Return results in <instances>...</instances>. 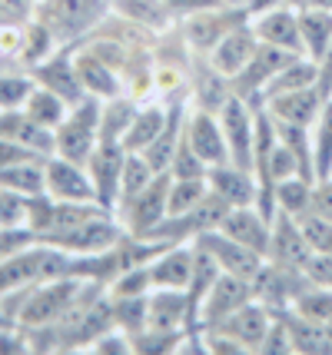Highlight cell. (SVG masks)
I'll list each match as a JSON object with an SVG mask.
<instances>
[{
    "instance_id": "cell-29",
    "label": "cell",
    "mask_w": 332,
    "mask_h": 355,
    "mask_svg": "<svg viewBox=\"0 0 332 355\" xmlns=\"http://www.w3.org/2000/svg\"><path fill=\"white\" fill-rule=\"evenodd\" d=\"M137 96H113V100H103V110H100V139H110V143H123L130 123L137 116Z\"/></svg>"
},
{
    "instance_id": "cell-22",
    "label": "cell",
    "mask_w": 332,
    "mask_h": 355,
    "mask_svg": "<svg viewBox=\"0 0 332 355\" xmlns=\"http://www.w3.org/2000/svg\"><path fill=\"white\" fill-rule=\"evenodd\" d=\"M77 73L83 90L96 96V100H113V96L123 93V73L116 67H110L103 57H96L94 50H87V46L77 53Z\"/></svg>"
},
{
    "instance_id": "cell-32",
    "label": "cell",
    "mask_w": 332,
    "mask_h": 355,
    "mask_svg": "<svg viewBox=\"0 0 332 355\" xmlns=\"http://www.w3.org/2000/svg\"><path fill=\"white\" fill-rule=\"evenodd\" d=\"M319 80V63L313 57H296V60H289L276 73V77L269 80V87L263 90V100L269 96H276V93H286V90H299V87H313Z\"/></svg>"
},
{
    "instance_id": "cell-24",
    "label": "cell",
    "mask_w": 332,
    "mask_h": 355,
    "mask_svg": "<svg viewBox=\"0 0 332 355\" xmlns=\"http://www.w3.org/2000/svg\"><path fill=\"white\" fill-rule=\"evenodd\" d=\"M190 93H193V107L209 110V113H220L222 103H226L229 96H236V93H233V80L226 77V73H220L209 60H206L200 70H193Z\"/></svg>"
},
{
    "instance_id": "cell-49",
    "label": "cell",
    "mask_w": 332,
    "mask_h": 355,
    "mask_svg": "<svg viewBox=\"0 0 332 355\" xmlns=\"http://www.w3.org/2000/svg\"><path fill=\"white\" fill-rule=\"evenodd\" d=\"M309 7H322V10H332V0H313Z\"/></svg>"
},
{
    "instance_id": "cell-39",
    "label": "cell",
    "mask_w": 332,
    "mask_h": 355,
    "mask_svg": "<svg viewBox=\"0 0 332 355\" xmlns=\"http://www.w3.org/2000/svg\"><path fill=\"white\" fill-rule=\"evenodd\" d=\"M37 80L30 73H20V70H0V110H14L24 107L27 96L33 93Z\"/></svg>"
},
{
    "instance_id": "cell-14",
    "label": "cell",
    "mask_w": 332,
    "mask_h": 355,
    "mask_svg": "<svg viewBox=\"0 0 332 355\" xmlns=\"http://www.w3.org/2000/svg\"><path fill=\"white\" fill-rule=\"evenodd\" d=\"M220 230L233 236L236 243L256 249L259 256H269V239H272V216L263 213L256 202L250 206H229V213L222 216Z\"/></svg>"
},
{
    "instance_id": "cell-28",
    "label": "cell",
    "mask_w": 332,
    "mask_h": 355,
    "mask_svg": "<svg viewBox=\"0 0 332 355\" xmlns=\"http://www.w3.org/2000/svg\"><path fill=\"white\" fill-rule=\"evenodd\" d=\"M313 186H316V180H309V176H289L283 183H276L272 186L276 213H286L292 219L309 216V209H313Z\"/></svg>"
},
{
    "instance_id": "cell-33",
    "label": "cell",
    "mask_w": 332,
    "mask_h": 355,
    "mask_svg": "<svg viewBox=\"0 0 332 355\" xmlns=\"http://www.w3.org/2000/svg\"><path fill=\"white\" fill-rule=\"evenodd\" d=\"M209 196L206 176H173L170 180V196H166V216H183L193 206Z\"/></svg>"
},
{
    "instance_id": "cell-7",
    "label": "cell",
    "mask_w": 332,
    "mask_h": 355,
    "mask_svg": "<svg viewBox=\"0 0 332 355\" xmlns=\"http://www.w3.org/2000/svg\"><path fill=\"white\" fill-rule=\"evenodd\" d=\"M299 53H289V50H279V46L259 44L256 53L250 57V63L233 77V93L250 100V103H263V90L269 87V80L276 77L289 60H296Z\"/></svg>"
},
{
    "instance_id": "cell-45",
    "label": "cell",
    "mask_w": 332,
    "mask_h": 355,
    "mask_svg": "<svg viewBox=\"0 0 332 355\" xmlns=\"http://www.w3.org/2000/svg\"><path fill=\"white\" fill-rule=\"evenodd\" d=\"M0 226H27V196L0 189Z\"/></svg>"
},
{
    "instance_id": "cell-13",
    "label": "cell",
    "mask_w": 332,
    "mask_h": 355,
    "mask_svg": "<svg viewBox=\"0 0 332 355\" xmlns=\"http://www.w3.org/2000/svg\"><path fill=\"white\" fill-rule=\"evenodd\" d=\"M250 24H253L259 44L279 46V50H289V53L306 57V50H302V33H299V10L279 3V7H269V10L253 14Z\"/></svg>"
},
{
    "instance_id": "cell-16",
    "label": "cell",
    "mask_w": 332,
    "mask_h": 355,
    "mask_svg": "<svg viewBox=\"0 0 332 355\" xmlns=\"http://www.w3.org/2000/svg\"><path fill=\"white\" fill-rule=\"evenodd\" d=\"M269 325H272V309H269L266 302H259V299H250L246 306H239L233 315H226V319H222L220 325H213V329L233 336V339L243 342L250 352H259ZM200 332H203V329H200Z\"/></svg>"
},
{
    "instance_id": "cell-11",
    "label": "cell",
    "mask_w": 332,
    "mask_h": 355,
    "mask_svg": "<svg viewBox=\"0 0 332 355\" xmlns=\"http://www.w3.org/2000/svg\"><path fill=\"white\" fill-rule=\"evenodd\" d=\"M44 176H47V193L53 200L64 202H96L94 180L87 173V163H73L67 156H50L44 163Z\"/></svg>"
},
{
    "instance_id": "cell-6",
    "label": "cell",
    "mask_w": 332,
    "mask_h": 355,
    "mask_svg": "<svg viewBox=\"0 0 332 355\" xmlns=\"http://www.w3.org/2000/svg\"><path fill=\"white\" fill-rule=\"evenodd\" d=\"M250 299H256L253 282L243 276H233V272H220L216 282L209 286L203 306H200V315H196V332L200 329H213L220 325L226 315H233L239 306H246Z\"/></svg>"
},
{
    "instance_id": "cell-31",
    "label": "cell",
    "mask_w": 332,
    "mask_h": 355,
    "mask_svg": "<svg viewBox=\"0 0 332 355\" xmlns=\"http://www.w3.org/2000/svg\"><path fill=\"white\" fill-rule=\"evenodd\" d=\"M24 113L30 116L33 123L47 126V130H57V126L64 123V116L70 113V103H67L64 96H57L53 90L47 87H33V93L27 96V103H24Z\"/></svg>"
},
{
    "instance_id": "cell-43",
    "label": "cell",
    "mask_w": 332,
    "mask_h": 355,
    "mask_svg": "<svg viewBox=\"0 0 332 355\" xmlns=\"http://www.w3.org/2000/svg\"><path fill=\"white\" fill-rule=\"evenodd\" d=\"M259 352L266 355H296L292 352V339H289V329H286L283 315L279 312H272V325H269L266 339H263V345H259Z\"/></svg>"
},
{
    "instance_id": "cell-9",
    "label": "cell",
    "mask_w": 332,
    "mask_h": 355,
    "mask_svg": "<svg viewBox=\"0 0 332 355\" xmlns=\"http://www.w3.org/2000/svg\"><path fill=\"white\" fill-rule=\"evenodd\" d=\"M183 137L190 143V150L203 159L209 170L229 163V146H226V133H222L220 113H209V110H200V107L186 110Z\"/></svg>"
},
{
    "instance_id": "cell-20",
    "label": "cell",
    "mask_w": 332,
    "mask_h": 355,
    "mask_svg": "<svg viewBox=\"0 0 332 355\" xmlns=\"http://www.w3.org/2000/svg\"><path fill=\"white\" fill-rule=\"evenodd\" d=\"M146 325L166 332H190V295L186 289H153L146 302Z\"/></svg>"
},
{
    "instance_id": "cell-15",
    "label": "cell",
    "mask_w": 332,
    "mask_h": 355,
    "mask_svg": "<svg viewBox=\"0 0 332 355\" xmlns=\"http://www.w3.org/2000/svg\"><path fill=\"white\" fill-rule=\"evenodd\" d=\"M313 256V246L302 232L299 219L286 216V213H276L272 216V239H269V263L289 266V269H302L306 259Z\"/></svg>"
},
{
    "instance_id": "cell-44",
    "label": "cell",
    "mask_w": 332,
    "mask_h": 355,
    "mask_svg": "<svg viewBox=\"0 0 332 355\" xmlns=\"http://www.w3.org/2000/svg\"><path fill=\"white\" fill-rule=\"evenodd\" d=\"M90 352H96V355H130L133 352V336H127L123 329H107L100 339H94L90 342Z\"/></svg>"
},
{
    "instance_id": "cell-8",
    "label": "cell",
    "mask_w": 332,
    "mask_h": 355,
    "mask_svg": "<svg viewBox=\"0 0 332 355\" xmlns=\"http://www.w3.org/2000/svg\"><path fill=\"white\" fill-rule=\"evenodd\" d=\"M123 159H127V150L123 143H110V139H100L96 150L87 159V173L94 180L96 189V202L103 209L116 213V202H120V176H123Z\"/></svg>"
},
{
    "instance_id": "cell-5",
    "label": "cell",
    "mask_w": 332,
    "mask_h": 355,
    "mask_svg": "<svg viewBox=\"0 0 332 355\" xmlns=\"http://www.w3.org/2000/svg\"><path fill=\"white\" fill-rule=\"evenodd\" d=\"M170 173H159L153 183L140 189L137 196L130 202H123L120 209H116V219L123 223V230L130 236H146V232L159 226L163 219H166V196H170Z\"/></svg>"
},
{
    "instance_id": "cell-21",
    "label": "cell",
    "mask_w": 332,
    "mask_h": 355,
    "mask_svg": "<svg viewBox=\"0 0 332 355\" xmlns=\"http://www.w3.org/2000/svg\"><path fill=\"white\" fill-rule=\"evenodd\" d=\"M206 183H209V189H213L226 206H250V202H259L256 173L243 170V166H236V163L213 166V170L206 173Z\"/></svg>"
},
{
    "instance_id": "cell-12",
    "label": "cell",
    "mask_w": 332,
    "mask_h": 355,
    "mask_svg": "<svg viewBox=\"0 0 332 355\" xmlns=\"http://www.w3.org/2000/svg\"><path fill=\"white\" fill-rule=\"evenodd\" d=\"M30 77L37 80L40 87H47V90H53L57 96H64L70 107L87 96L83 83H80V73H77V57L70 53V46H57L47 60H40L33 67Z\"/></svg>"
},
{
    "instance_id": "cell-42",
    "label": "cell",
    "mask_w": 332,
    "mask_h": 355,
    "mask_svg": "<svg viewBox=\"0 0 332 355\" xmlns=\"http://www.w3.org/2000/svg\"><path fill=\"white\" fill-rule=\"evenodd\" d=\"M44 159H50V156L20 143V139L0 137V166H7V163H44Z\"/></svg>"
},
{
    "instance_id": "cell-48",
    "label": "cell",
    "mask_w": 332,
    "mask_h": 355,
    "mask_svg": "<svg viewBox=\"0 0 332 355\" xmlns=\"http://www.w3.org/2000/svg\"><path fill=\"white\" fill-rule=\"evenodd\" d=\"M309 213L322 219H332V176L316 180V186H313V209Z\"/></svg>"
},
{
    "instance_id": "cell-34",
    "label": "cell",
    "mask_w": 332,
    "mask_h": 355,
    "mask_svg": "<svg viewBox=\"0 0 332 355\" xmlns=\"http://www.w3.org/2000/svg\"><path fill=\"white\" fill-rule=\"evenodd\" d=\"M272 126H276L279 143H286V146L296 153L302 173H306L309 180H316V166H313V126L289 123V120H276V116H272Z\"/></svg>"
},
{
    "instance_id": "cell-30",
    "label": "cell",
    "mask_w": 332,
    "mask_h": 355,
    "mask_svg": "<svg viewBox=\"0 0 332 355\" xmlns=\"http://www.w3.org/2000/svg\"><path fill=\"white\" fill-rule=\"evenodd\" d=\"M44 163H7V166H0V189H10V193H20V196L47 193Z\"/></svg>"
},
{
    "instance_id": "cell-47",
    "label": "cell",
    "mask_w": 332,
    "mask_h": 355,
    "mask_svg": "<svg viewBox=\"0 0 332 355\" xmlns=\"http://www.w3.org/2000/svg\"><path fill=\"white\" fill-rule=\"evenodd\" d=\"M40 0H0V24H24L30 20Z\"/></svg>"
},
{
    "instance_id": "cell-27",
    "label": "cell",
    "mask_w": 332,
    "mask_h": 355,
    "mask_svg": "<svg viewBox=\"0 0 332 355\" xmlns=\"http://www.w3.org/2000/svg\"><path fill=\"white\" fill-rule=\"evenodd\" d=\"M299 33H302L306 57L322 60L332 50V10H322V7H306V10H299Z\"/></svg>"
},
{
    "instance_id": "cell-23",
    "label": "cell",
    "mask_w": 332,
    "mask_h": 355,
    "mask_svg": "<svg viewBox=\"0 0 332 355\" xmlns=\"http://www.w3.org/2000/svg\"><path fill=\"white\" fill-rule=\"evenodd\" d=\"M286 329H289V339H292V352L296 355H326L332 352V332L329 325L316 322V319H306L296 309H279Z\"/></svg>"
},
{
    "instance_id": "cell-36",
    "label": "cell",
    "mask_w": 332,
    "mask_h": 355,
    "mask_svg": "<svg viewBox=\"0 0 332 355\" xmlns=\"http://www.w3.org/2000/svg\"><path fill=\"white\" fill-rule=\"evenodd\" d=\"M146 295H110V309H113V325L123 329L127 336H137L146 329Z\"/></svg>"
},
{
    "instance_id": "cell-17",
    "label": "cell",
    "mask_w": 332,
    "mask_h": 355,
    "mask_svg": "<svg viewBox=\"0 0 332 355\" xmlns=\"http://www.w3.org/2000/svg\"><path fill=\"white\" fill-rule=\"evenodd\" d=\"M326 103H329V100L322 96V90H319L316 83H313V87H299V90L276 93V96L263 100V107L269 110V116L289 120V123H302V126L316 123Z\"/></svg>"
},
{
    "instance_id": "cell-19",
    "label": "cell",
    "mask_w": 332,
    "mask_h": 355,
    "mask_svg": "<svg viewBox=\"0 0 332 355\" xmlns=\"http://www.w3.org/2000/svg\"><path fill=\"white\" fill-rule=\"evenodd\" d=\"M196 266V246L193 243H173L150 263L153 289H186Z\"/></svg>"
},
{
    "instance_id": "cell-35",
    "label": "cell",
    "mask_w": 332,
    "mask_h": 355,
    "mask_svg": "<svg viewBox=\"0 0 332 355\" xmlns=\"http://www.w3.org/2000/svg\"><path fill=\"white\" fill-rule=\"evenodd\" d=\"M159 173L150 166V159L143 153H130L127 150V159H123V176H120V202H116V209L123 206V202H130L140 189H146V186L157 180Z\"/></svg>"
},
{
    "instance_id": "cell-18",
    "label": "cell",
    "mask_w": 332,
    "mask_h": 355,
    "mask_svg": "<svg viewBox=\"0 0 332 355\" xmlns=\"http://www.w3.org/2000/svg\"><path fill=\"white\" fill-rule=\"evenodd\" d=\"M256 46H259V37H256L253 24L246 20V24H239V27H233V31L226 33L220 44L206 53V60L213 63L220 73H226V77L233 80L239 70L250 63V57L256 53Z\"/></svg>"
},
{
    "instance_id": "cell-2",
    "label": "cell",
    "mask_w": 332,
    "mask_h": 355,
    "mask_svg": "<svg viewBox=\"0 0 332 355\" xmlns=\"http://www.w3.org/2000/svg\"><path fill=\"white\" fill-rule=\"evenodd\" d=\"M100 110H103V100H96L90 93L80 103H73L64 123L53 130V143H57L53 153L67 156L73 163H87L100 143Z\"/></svg>"
},
{
    "instance_id": "cell-4",
    "label": "cell",
    "mask_w": 332,
    "mask_h": 355,
    "mask_svg": "<svg viewBox=\"0 0 332 355\" xmlns=\"http://www.w3.org/2000/svg\"><path fill=\"white\" fill-rule=\"evenodd\" d=\"M256 107L243 96H229L220 110V123L226 133V146H229V163H236L243 170L253 173L256 159Z\"/></svg>"
},
{
    "instance_id": "cell-41",
    "label": "cell",
    "mask_w": 332,
    "mask_h": 355,
    "mask_svg": "<svg viewBox=\"0 0 332 355\" xmlns=\"http://www.w3.org/2000/svg\"><path fill=\"white\" fill-rule=\"evenodd\" d=\"M206 173H209V166L190 150L186 137H180V146H176L173 163H170V176H206Z\"/></svg>"
},
{
    "instance_id": "cell-3",
    "label": "cell",
    "mask_w": 332,
    "mask_h": 355,
    "mask_svg": "<svg viewBox=\"0 0 332 355\" xmlns=\"http://www.w3.org/2000/svg\"><path fill=\"white\" fill-rule=\"evenodd\" d=\"M246 20H250L246 7L213 3V7H203V10H193V14L180 17L176 24L183 27V44L206 57L226 33L233 31V27H239V24H246Z\"/></svg>"
},
{
    "instance_id": "cell-1",
    "label": "cell",
    "mask_w": 332,
    "mask_h": 355,
    "mask_svg": "<svg viewBox=\"0 0 332 355\" xmlns=\"http://www.w3.org/2000/svg\"><path fill=\"white\" fill-rule=\"evenodd\" d=\"M110 14L113 0H40L33 20H40L60 46H73L94 37Z\"/></svg>"
},
{
    "instance_id": "cell-10",
    "label": "cell",
    "mask_w": 332,
    "mask_h": 355,
    "mask_svg": "<svg viewBox=\"0 0 332 355\" xmlns=\"http://www.w3.org/2000/svg\"><path fill=\"white\" fill-rule=\"evenodd\" d=\"M193 243L203 249V252H209L222 272L243 276V279H250V282H253V276L263 269V263H266V256H259L256 249L236 243L233 236H226L222 230H209V232H203V236H196Z\"/></svg>"
},
{
    "instance_id": "cell-38",
    "label": "cell",
    "mask_w": 332,
    "mask_h": 355,
    "mask_svg": "<svg viewBox=\"0 0 332 355\" xmlns=\"http://www.w3.org/2000/svg\"><path fill=\"white\" fill-rule=\"evenodd\" d=\"M289 309L302 312L306 319H316V322H322V325H332V289H326V286H313V282H309Z\"/></svg>"
},
{
    "instance_id": "cell-46",
    "label": "cell",
    "mask_w": 332,
    "mask_h": 355,
    "mask_svg": "<svg viewBox=\"0 0 332 355\" xmlns=\"http://www.w3.org/2000/svg\"><path fill=\"white\" fill-rule=\"evenodd\" d=\"M302 272H306V279H309L313 286H326V289H332V256L313 252V256L306 259V266H302Z\"/></svg>"
},
{
    "instance_id": "cell-26",
    "label": "cell",
    "mask_w": 332,
    "mask_h": 355,
    "mask_svg": "<svg viewBox=\"0 0 332 355\" xmlns=\"http://www.w3.org/2000/svg\"><path fill=\"white\" fill-rule=\"evenodd\" d=\"M113 14H120L133 27L153 33H163L176 20L173 10L163 0H113Z\"/></svg>"
},
{
    "instance_id": "cell-25",
    "label": "cell",
    "mask_w": 332,
    "mask_h": 355,
    "mask_svg": "<svg viewBox=\"0 0 332 355\" xmlns=\"http://www.w3.org/2000/svg\"><path fill=\"white\" fill-rule=\"evenodd\" d=\"M170 107H173V103H166V107L146 103V107L137 110V116H133V123H130L127 137H123V150H130V153H143V150L166 130V123H170Z\"/></svg>"
},
{
    "instance_id": "cell-37",
    "label": "cell",
    "mask_w": 332,
    "mask_h": 355,
    "mask_svg": "<svg viewBox=\"0 0 332 355\" xmlns=\"http://www.w3.org/2000/svg\"><path fill=\"white\" fill-rule=\"evenodd\" d=\"M313 166H316V180L332 176V100L313 123Z\"/></svg>"
},
{
    "instance_id": "cell-40",
    "label": "cell",
    "mask_w": 332,
    "mask_h": 355,
    "mask_svg": "<svg viewBox=\"0 0 332 355\" xmlns=\"http://www.w3.org/2000/svg\"><path fill=\"white\" fill-rule=\"evenodd\" d=\"M302 232L309 239L313 252H322V256H332V219H322V216H302L299 219Z\"/></svg>"
}]
</instances>
